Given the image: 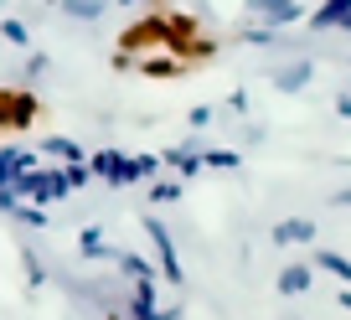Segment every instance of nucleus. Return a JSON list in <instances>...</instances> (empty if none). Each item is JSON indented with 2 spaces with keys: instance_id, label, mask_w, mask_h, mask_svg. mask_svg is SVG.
Listing matches in <instances>:
<instances>
[{
  "instance_id": "nucleus-1",
  "label": "nucleus",
  "mask_w": 351,
  "mask_h": 320,
  "mask_svg": "<svg viewBox=\"0 0 351 320\" xmlns=\"http://www.w3.org/2000/svg\"><path fill=\"white\" fill-rule=\"evenodd\" d=\"M165 42H171V32H165V11H145L140 21H130L119 32V47L134 57H150V52H165Z\"/></svg>"
},
{
  "instance_id": "nucleus-2",
  "label": "nucleus",
  "mask_w": 351,
  "mask_h": 320,
  "mask_svg": "<svg viewBox=\"0 0 351 320\" xmlns=\"http://www.w3.org/2000/svg\"><path fill=\"white\" fill-rule=\"evenodd\" d=\"M88 171L99 181H109V186H140V166H134V155H119V150H99L88 155Z\"/></svg>"
},
{
  "instance_id": "nucleus-3",
  "label": "nucleus",
  "mask_w": 351,
  "mask_h": 320,
  "mask_svg": "<svg viewBox=\"0 0 351 320\" xmlns=\"http://www.w3.org/2000/svg\"><path fill=\"white\" fill-rule=\"evenodd\" d=\"M140 227H145V238L155 243V254H160V279L165 284H181V258H176V243H171V227H165L155 212H145L140 217Z\"/></svg>"
},
{
  "instance_id": "nucleus-4",
  "label": "nucleus",
  "mask_w": 351,
  "mask_h": 320,
  "mask_svg": "<svg viewBox=\"0 0 351 320\" xmlns=\"http://www.w3.org/2000/svg\"><path fill=\"white\" fill-rule=\"evenodd\" d=\"M16 201H32V207H47V201H57V197H67V191H62V181H57V171H42V166H36V171H21V176H16Z\"/></svg>"
},
{
  "instance_id": "nucleus-5",
  "label": "nucleus",
  "mask_w": 351,
  "mask_h": 320,
  "mask_svg": "<svg viewBox=\"0 0 351 320\" xmlns=\"http://www.w3.org/2000/svg\"><path fill=\"white\" fill-rule=\"evenodd\" d=\"M243 5H248V16L269 21V32H285L289 21H300V0H243Z\"/></svg>"
},
{
  "instance_id": "nucleus-6",
  "label": "nucleus",
  "mask_w": 351,
  "mask_h": 320,
  "mask_svg": "<svg viewBox=\"0 0 351 320\" xmlns=\"http://www.w3.org/2000/svg\"><path fill=\"white\" fill-rule=\"evenodd\" d=\"M36 119H42V99H36L32 88H16V99H11V134H26Z\"/></svg>"
},
{
  "instance_id": "nucleus-7",
  "label": "nucleus",
  "mask_w": 351,
  "mask_h": 320,
  "mask_svg": "<svg viewBox=\"0 0 351 320\" xmlns=\"http://www.w3.org/2000/svg\"><path fill=\"white\" fill-rule=\"evenodd\" d=\"M21 171H36V155L32 150H11V145H5V150H0V191H11Z\"/></svg>"
},
{
  "instance_id": "nucleus-8",
  "label": "nucleus",
  "mask_w": 351,
  "mask_h": 320,
  "mask_svg": "<svg viewBox=\"0 0 351 320\" xmlns=\"http://www.w3.org/2000/svg\"><path fill=\"white\" fill-rule=\"evenodd\" d=\"M165 32H171V42H165V47H186V42H197V36H202V21L191 11H165Z\"/></svg>"
},
{
  "instance_id": "nucleus-9",
  "label": "nucleus",
  "mask_w": 351,
  "mask_h": 320,
  "mask_svg": "<svg viewBox=\"0 0 351 320\" xmlns=\"http://www.w3.org/2000/svg\"><path fill=\"white\" fill-rule=\"evenodd\" d=\"M77 254L83 258H104V264H119V248L104 243V227H83L77 232Z\"/></svg>"
},
{
  "instance_id": "nucleus-10",
  "label": "nucleus",
  "mask_w": 351,
  "mask_h": 320,
  "mask_svg": "<svg viewBox=\"0 0 351 320\" xmlns=\"http://www.w3.org/2000/svg\"><path fill=\"white\" fill-rule=\"evenodd\" d=\"M134 73H140V77H150V83H155V77H181L186 67L176 62L171 52H150V57H140V67H134Z\"/></svg>"
},
{
  "instance_id": "nucleus-11",
  "label": "nucleus",
  "mask_w": 351,
  "mask_h": 320,
  "mask_svg": "<svg viewBox=\"0 0 351 320\" xmlns=\"http://www.w3.org/2000/svg\"><path fill=\"white\" fill-rule=\"evenodd\" d=\"M160 166L181 171V181H186V176H197V171H202V150H191V145H176V150L160 155Z\"/></svg>"
},
{
  "instance_id": "nucleus-12",
  "label": "nucleus",
  "mask_w": 351,
  "mask_h": 320,
  "mask_svg": "<svg viewBox=\"0 0 351 320\" xmlns=\"http://www.w3.org/2000/svg\"><path fill=\"white\" fill-rule=\"evenodd\" d=\"M346 16H351V0H320L315 16H310V26H320V32H326V26H341Z\"/></svg>"
},
{
  "instance_id": "nucleus-13",
  "label": "nucleus",
  "mask_w": 351,
  "mask_h": 320,
  "mask_svg": "<svg viewBox=\"0 0 351 320\" xmlns=\"http://www.w3.org/2000/svg\"><path fill=\"white\" fill-rule=\"evenodd\" d=\"M310 238H315V222H305V217H289L274 227V243H310Z\"/></svg>"
},
{
  "instance_id": "nucleus-14",
  "label": "nucleus",
  "mask_w": 351,
  "mask_h": 320,
  "mask_svg": "<svg viewBox=\"0 0 351 320\" xmlns=\"http://www.w3.org/2000/svg\"><path fill=\"white\" fill-rule=\"evenodd\" d=\"M47 150L57 155V160H67V166H88V150L77 140H67V134H52V140H47Z\"/></svg>"
},
{
  "instance_id": "nucleus-15",
  "label": "nucleus",
  "mask_w": 351,
  "mask_h": 320,
  "mask_svg": "<svg viewBox=\"0 0 351 320\" xmlns=\"http://www.w3.org/2000/svg\"><path fill=\"white\" fill-rule=\"evenodd\" d=\"M310 83V62H289V67H279L274 73V88L279 93H295V88H305Z\"/></svg>"
},
{
  "instance_id": "nucleus-16",
  "label": "nucleus",
  "mask_w": 351,
  "mask_h": 320,
  "mask_svg": "<svg viewBox=\"0 0 351 320\" xmlns=\"http://www.w3.org/2000/svg\"><path fill=\"white\" fill-rule=\"evenodd\" d=\"M305 289H310V264L279 269V295H305Z\"/></svg>"
},
{
  "instance_id": "nucleus-17",
  "label": "nucleus",
  "mask_w": 351,
  "mask_h": 320,
  "mask_svg": "<svg viewBox=\"0 0 351 320\" xmlns=\"http://www.w3.org/2000/svg\"><path fill=\"white\" fill-rule=\"evenodd\" d=\"M62 11L73 16V21H99V16L109 11V0H62Z\"/></svg>"
},
{
  "instance_id": "nucleus-18",
  "label": "nucleus",
  "mask_w": 351,
  "mask_h": 320,
  "mask_svg": "<svg viewBox=\"0 0 351 320\" xmlns=\"http://www.w3.org/2000/svg\"><path fill=\"white\" fill-rule=\"evenodd\" d=\"M119 269L134 279V284H140V279H155V264H150V258H140V254H124V248H119Z\"/></svg>"
},
{
  "instance_id": "nucleus-19",
  "label": "nucleus",
  "mask_w": 351,
  "mask_h": 320,
  "mask_svg": "<svg viewBox=\"0 0 351 320\" xmlns=\"http://www.w3.org/2000/svg\"><path fill=\"white\" fill-rule=\"evenodd\" d=\"M181 191H186V181H176V176L155 181V186H150V207H165V201H176Z\"/></svg>"
},
{
  "instance_id": "nucleus-20",
  "label": "nucleus",
  "mask_w": 351,
  "mask_h": 320,
  "mask_svg": "<svg viewBox=\"0 0 351 320\" xmlns=\"http://www.w3.org/2000/svg\"><path fill=\"white\" fill-rule=\"evenodd\" d=\"M315 264L326 269V274H336V279H346V284H351V258H341V254H330V248H320Z\"/></svg>"
},
{
  "instance_id": "nucleus-21",
  "label": "nucleus",
  "mask_w": 351,
  "mask_h": 320,
  "mask_svg": "<svg viewBox=\"0 0 351 320\" xmlns=\"http://www.w3.org/2000/svg\"><path fill=\"white\" fill-rule=\"evenodd\" d=\"M0 36H5L11 47H32V26L16 21V16H5V21H0Z\"/></svg>"
},
{
  "instance_id": "nucleus-22",
  "label": "nucleus",
  "mask_w": 351,
  "mask_h": 320,
  "mask_svg": "<svg viewBox=\"0 0 351 320\" xmlns=\"http://www.w3.org/2000/svg\"><path fill=\"white\" fill-rule=\"evenodd\" d=\"M57 181H62V191H77V186L93 181V171H88V166H62V171H57Z\"/></svg>"
},
{
  "instance_id": "nucleus-23",
  "label": "nucleus",
  "mask_w": 351,
  "mask_h": 320,
  "mask_svg": "<svg viewBox=\"0 0 351 320\" xmlns=\"http://www.w3.org/2000/svg\"><path fill=\"white\" fill-rule=\"evenodd\" d=\"M202 166H212V171H238V150H202Z\"/></svg>"
},
{
  "instance_id": "nucleus-24",
  "label": "nucleus",
  "mask_w": 351,
  "mask_h": 320,
  "mask_svg": "<svg viewBox=\"0 0 351 320\" xmlns=\"http://www.w3.org/2000/svg\"><path fill=\"white\" fill-rule=\"evenodd\" d=\"M11 217H16V222H26V227H47V212H42V207H32V201H21Z\"/></svg>"
},
{
  "instance_id": "nucleus-25",
  "label": "nucleus",
  "mask_w": 351,
  "mask_h": 320,
  "mask_svg": "<svg viewBox=\"0 0 351 320\" xmlns=\"http://www.w3.org/2000/svg\"><path fill=\"white\" fill-rule=\"evenodd\" d=\"M243 42H253V47H274L279 32H269V26H248V32H243Z\"/></svg>"
},
{
  "instance_id": "nucleus-26",
  "label": "nucleus",
  "mask_w": 351,
  "mask_h": 320,
  "mask_svg": "<svg viewBox=\"0 0 351 320\" xmlns=\"http://www.w3.org/2000/svg\"><path fill=\"white\" fill-rule=\"evenodd\" d=\"M109 67H114V73H134V67H140V57H134V52H124V47H114Z\"/></svg>"
},
{
  "instance_id": "nucleus-27",
  "label": "nucleus",
  "mask_w": 351,
  "mask_h": 320,
  "mask_svg": "<svg viewBox=\"0 0 351 320\" xmlns=\"http://www.w3.org/2000/svg\"><path fill=\"white\" fill-rule=\"evenodd\" d=\"M11 99L16 88H0V134H11Z\"/></svg>"
},
{
  "instance_id": "nucleus-28",
  "label": "nucleus",
  "mask_w": 351,
  "mask_h": 320,
  "mask_svg": "<svg viewBox=\"0 0 351 320\" xmlns=\"http://www.w3.org/2000/svg\"><path fill=\"white\" fill-rule=\"evenodd\" d=\"M42 73H47V52H32L26 57V83H36Z\"/></svg>"
},
{
  "instance_id": "nucleus-29",
  "label": "nucleus",
  "mask_w": 351,
  "mask_h": 320,
  "mask_svg": "<svg viewBox=\"0 0 351 320\" xmlns=\"http://www.w3.org/2000/svg\"><path fill=\"white\" fill-rule=\"evenodd\" d=\"M26 279H32V289H36V284H42V279H47L42 258H32V254H26Z\"/></svg>"
},
{
  "instance_id": "nucleus-30",
  "label": "nucleus",
  "mask_w": 351,
  "mask_h": 320,
  "mask_svg": "<svg viewBox=\"0 0 351 320\" xmlns=\"http://www.w3.org/2000/svg\"><path fill=\"white\" fill-rule=\"evenodd\" d=\"M186 124H191V130H207V124H212V109H202V103H197V109L186 114Z\"/></svg>"
},
{
  "instance_id": "nucleus-31",
  "label": "nucleus",
  "mask_w": 351,
  "mask_h": 320,
  "mask_svg": "<svg viewBox=\"0 0 351 320\" xmlns=\"http://www.w3.org/2000/svg\"><path fill=\"white\" fill-rule=\"evenodd\" d=\"M134 166H140V176H155V171H160V155H134Z\"/></svg>"
},
{
  "instance_id": "nucleus-32",
  "label": "nucleus",
  "mask_w": 351,
  "mask_h": 320,
  "mask_svg": "<svg viewBox=\"0 0 351 320\" xmlns=\"http://www.w3.org/2000/svg\"><path fill=\"white\" fill-rule=\"evenodd\" d=\"M16 207H21V201H16V191H0V212H5V217H11Z\"/></svg>"
},
{
  "instance_id": "nucleus-33",
  "label": "nucleus",
  "mask_w": 351,
  "mask_h": 320,
  "mask_svg": "<svg viewBox=\"0 0 351 320\" xmlns=\"http://www.w3.org/2000/svg\"><path fill=\"white\" fill-rule=\"evenodd\" d=\"M336 109H341V114H346V119H351V99H346V93H341V99H336Z\"/></svg>"
},
{
  "instance_id": "nucleus-34",
  "label": "nucleus",
  "mask_w": 351,
  "mask_h": 320,
  "mask_svg": "<svg viewBox=\"0 0 351 320\" xmlns=\"http://www.w3.org/2000/svg\"><path fill=\"white\" fill-rule=\"evenodd\" d=\"M114 5H155V0H114Z\"/></svg>"
},
{
  "instance_id": "nucleus-35",
  "label": "nucleus",
  "mask_w": 351,
  "mask_h": 320,
  "mask_svg": "<svg viewBox=\"0 0 351 320\" xmlns=\"http://www.w3.org/2000/svg\"><path fill=\"white\" fill-rule=\"evenodd\" d=\"M104 320H130V315H124V310H109V315H104Z\"/></svg>"
},
{
  "instance_id": "nucleus-36",
  "label": "nucleus",
  "mask_w": 351,
  "mask_h": 320,
  "mask_svg": "<svg viewBox=\"0 0 351 320\" xmlns=\"http://www.w3.org/2000/svg\"><path fill=\"white\" fill-rule=\"evenodd\" d=\"M341 305H346V310H351V289H346V295H341Z\"/></svg>"
},
{
  "instance_id": "nucleus-37",
  "label": "nucleus",
  "mask_w": 351,
  "mask_h": 320,
  "mask_svg": "<svg viewBox=\"0 0 351 320\" xmlns=\"http://www.w3.org/2000/svg\"><path fill=\"white\" fill-rule=\"evenodd\" d=\"M341 26H346V32H351V16H346V21H341Z\"/></svg>"
},
{
  "instance_id": "nucleus-38",
  "label": "nucleus",
  "mask_w": 351,
  "mask_h": 320,
  "mask_svg": "<svg viewBox=\"0 0 351 320\" xmlns=\"http://www.w3.org/2000/svg\"><path fill=\"white\" fill-rule=\"evenodd\" d=\"M0 5H5V0H0Z\"/></svg>"
}]
</instances>
